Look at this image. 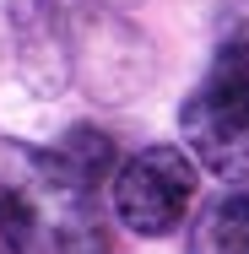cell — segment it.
Returning a JSON list of instances; mask_svg holds the SVG:
<instances>
[{
    "label": "cell",
    "mask_w": 249,
    "mask_h": 254,
    "mask_svg": "<svg viewBox=\"0 0 249 254\" xmlns=\"http://www.w3.org/2000/svg\"><path fill=\"white\" fill-rule=\"evenodd\" d=\"M179 130L206 173L239 184L249 179V38H228L200 87L179 108Z\"/></svg>",
    "instance_id": "cell-1"
},
{
    "label": "cell",
    "mask_w": 249,
    "mask_h": 254,
    "mask_svg": "<svg viewBox=\"0 0 249 254\" xmlns=\"http://www.w3.org/2000/svg\"><path fill=\"white\" fill-rule=\"evenodd\" d=\"M0 238L11 254H108L92 195L54 184L38 168L27 179L0 184Z\"/></svg>",
    "instance_id": "cell-2"
},
{
    "label": "cell",
    "mask_w": 249,
    "mask_h": 254,
    "mask_svg": "<svg viewBox=\"0 0 249 254\" xmlns=\"http://www.w3.org/2000/svg\"><path fill=\"white\" fill-rule=\"evenodd\" d=\"M195 205V157L179 146H147L114 173V216L141 233L163 238L173 233Z\"/></svg>",
    "instance_id": "cell-3"
},
{
    "label": "cell",
    "mask_w": 249,
    "mask_h": 254,
    "mask_svg": "<svg viewBox=\"0 0 249 254\" xmlns=\"http://www.w3.org/2000/svg\"><path fill=\"white\" fill-rule=\"evenodd\" d=\"M33 168L54 179V184H65V190H76V195H92L103 179H114L119 168H114V141L92 130V125H76V130H65L60 135V146L49 152H33Z\"/></svg>",
    "instance_id": "cell-4"
},
{
    "label": "cell",
    "mask_w": 249,
    "mask_h": 254,
    "mask_svg": "<svg viewBox=\"0 0 249 254\" xmlns=\"http://www.w3.org/2000/svg\"><path fill=\"white\" fill-rule=\"evenodd\" d=\"M190 254H249V190H233L200 211L190 227Z\"/></svg>",
    "instance_id": "cell-5"
},
{
    "label": "cell",
    "mask_w": 249,
    "mask_h": 254,
    "mask_svg": "<svg viewBox=\"0 0 249 254\" xmlns=\"http://www.w3.org/2000/svg\"><path fill=\"white\" fill-rule=\"evenodd\" d=\"M114 5H119V0H114Z\"/></svg>",
    "instance_id": "cell-6"
}]
</instances>
